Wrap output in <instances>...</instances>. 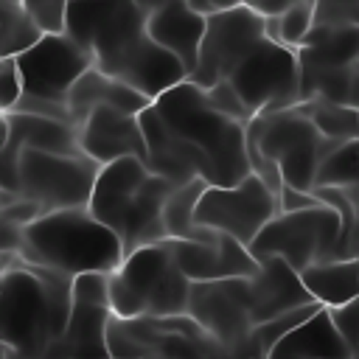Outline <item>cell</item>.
I'll use <instances>...</instances> for the list:
<instances>
[{
  "label": "cell",
  "mask_w": 359,
  "mask_h": 359,
  "mask_svg": "<svg viewBox=\"0 0 359 359\" xmlns=\"http://www.w3.org/2000/svg\"><path fill=\"white\" fill-rule=\"evenodd\" d=\"M6 280L0 289L3 342L25 359H45L50 342L65 331L73 309V278L20 255H6Z\"/></svg>",
  "instance_id": "obj_1"
},
{
  "label": "cell",
  "mask_w": 359,
  "mask_h": 359,
  "mask_svg": "<svg viewBox=\"0 0 359 359\" xmlns=\"http://www.w3.org/2000/svg\"><path fill=\"white\" fill-rule=\"evenodd\" d=\"M28 264H39L65 275L112 272L123 261V244L115 230L101 224L87 205L48 210L22 227L17 252Z\"/></svg>",
  "instance_id": "obj_2"
},
{
  "label": "cell",
  "mask_w": 359,
  "mask_h": 359,
  "mask_svg": "<svg viewBox=\"0 0 359 359\" xmlns=\"http://www.w3.org/2000/svg\"><path fill=\"white\" fill-rule=\"evenodd\" d=\"M160 118L208 163V185H236L250 174L247 126L219 112L202 87L182 81L151 101Z\"/></svg>",
  "instance_id": "obj_3"
},
{
  "label": "cell",
  "mask_w": 359,
  "mask_h": 359,
  "mask_svg": "<svg viewBox=\"0 0 359 359\" xmlns=\"http://www.w3.org/2000/svg\"><path fill=\"white\" fill-rule=\"evenodd\" d=\"M191 278L180 269L171 244H146L123 255L109 272V309L118 317L188 314Z\"/></svg>",
  "instance_id": "obj_4"
},
{
  "label": "cell",
  "mask_w": 359,
  "mask_h": 359,
  "mask_svg": "<svg viewBox=\"0 0 359 359\" xmlns=\"http://www.w3.org/2000/svg\"><path fill=\"white\" fill-rule=\"evenodd\" d=\"M247 140L258 146L269 160L278 163L283 185H292L300 191L314 188L317 163L334 146V140L317 132V126L309 121L300 104L278 112L255 115L247 123Z\"/></svg>",
  "instance_id": "obj_5"
},
{
  "label": "cell",
  "mask_w": 359,
  "mask_h": 359,
  "mask_svg": "<svg viewBox=\"0 0 359 359\" xmlns=\"http://www.w3.org/2000/svg\"><path fill=\"white\" fill-rule=\"evenodd\" d=\"M342 244V219L331 205H317L306 210L278 213L247 247L255 261L283 258L292 269H306L311 264L337 261Z\"/></svg>",
  "instance_id": "obj_6"
},
{
  "label": "cell",
  "mask_w": 359,
  "mask_h": 359,
  "mask_svg": "<svg viewBox=\"0 0 359 359\" xmlns=\"http://www.w3.org/2000/svg\"><path fill=\"white\" fill-rule=\"evenodd\" d=\"M98 171L101 165L84 151L53 154L39 149H20L14 160L11 191H17L22 199L36 202L45 213L62 208H81L90 202Z\"/></svg>",
  "instance_id": "obj_7"
},
{
  "label": "cell",
  "mask_w": 359,
  "mask_h": 359,
  "mask_svg": "<svg viewBox=\"0 0 359 359\" xmlns=\"http://www.w3.org/2000/svg\"><path fill=\"white\" fill-rule=\"evenodd\" d=\"M149 14L137 0H70L65 34L79 42L93 67L107 73L140 36H146Z\"/></svg>",
  "instance_id": "obj_8"
},
{
  "label": "cell",
  "mask_w": 359,
  "mask_h": 359,
  "mask_svg": "<svg viewBox=\"0 0 359 359\" xmlns=\"http://www.w3.org/2000/svg\"><path fill=\"white\" fill-rule=\"evenodd\" d=\"M252 115L300 104L297 50L264 36L227 76Z\"/></svg>",
  "instance_id": "obj_9"
},
{
  "label": "cell",
  "mask_w": 359,
  "mask_h": 359,
  "mask_svg": "<svg viewBox=\"0 0 359 359\" xmlns=\"http://www.w3.org/2000/svg\"><path fill=\"white\" fill-rule=\"evenodd\" d=\"M280 213L278 194L252 171L236 185H208L196 205V224H208L219 233L233 236L244 247Z\"/></svg>",
  "instance_id": "obj_10"
},
{
  "label": "cell",
  "mask_w": 359,
  "mask_h": 359,
  "mask_svg": "<svg viewBox=\"0 0 359 359\" xmlns=\"http://www.w3.org/2000/svg\"><path fill=\"white\" fill-rule=\"evenodd\" d=\"M264 36H266V17L247 3L208 17L205 36L199 45V59L188 81H194L202 90H210L216 81L227 79L233 67Z\"/></svg>",
  "instance_id": "obj_11"
},
{
  "label": "cell",
  "mask_w": 359,
  "mask_h": 359,
  "mask_svg": "<svg viewBox=\"0 0 359 359\" xmlns=\"http://www.w3.org/2000/svg\"><path fill=\"white\" fill-rule=\"evenodd\" d=\"M188 314L233 356L244 359L252 331L250 278L194 280L188 297Z\"/></svg>",
  "instance_id": "obj_12"
},
{
  "label": "cell",
  "mask_w": 359,
  "mask_h": 359,
  "mask_svg": "<svg viewBox=\"0 0 359 359\" xmlns=\"http://www.w3.org/2000/svg\"><path fill=\"white\" fill-rule=\"evenodd\" d=\"M14 65L20 70L25 95L67 104L73 84L84 70L93 67V59L79 42H73L62 31V34H45L36 45L14 56Z\"/></svg>",
  "instance_id": "obj_13"
},
{
  "label": "cell",
  "mask_w": 359,
  "mask_h": 359,
  "mask_svg": "<svg viewBox=\"0 0 359 359\" xmlns=\"http://www.w3.org/2000/svg\"><path fill=\"white\" fill-rule=\"evenodd\" d=\"M79 146L98 165L121 157H140L146 163V137L140 129V115L123 112L118 107L101 104L87 112L79 123Z\"/></svg>",
  "instance_id": "obj_14"
},
{
  "label": "cell",
  "mask_w": 359,
  "mask_h": 359,
  "mask_svg": "<svg viewBox=\"0 0 359 359\" xmlns=\"http://www.w3.org/2000/svg\"><path fill=\"white\" fill-rule=\"evenodd\" d=\"M20 149H39L53 154H79V126L70 121L34 115V112H6V135H3V182L11 188L14 160Z\"/></svg>",
  "instance_id": "obj_15"
},
{
  "label": "cell",
  "mask_w": 359,
  "mask_h": 359,
  "mask_svg": "<svg viewBox=\"0 0 359 359\" xmlns=\"http://www.w3.org/2000/svg\"><path fill=\"white\" fill-rule=\"evenodd\" d=\"M180 269L191 280H224V278H252L258 261L252 252L227 233H216L210 241L168 238Z\"/></svg>",
  "instance_id": "obj_16"
},
{
  "label": "cell",
  "mask_w": 359,
  "mask_h": 359,
  "mask_svg": "<svg viewBox=\"0 0 359 359\" xmlns=\"http://www.w3.org/2000/svg\"><path fill=\"white\" fill-rule=\"evenodd\" d=\"M140 129L146 137V165L151 174H160V177L171 180L174 185H182L191 180L208 182L205 157L160 118L154 104H149L140 112Z\"/></svg>",
  "instance_id": "obj_17"
},
{
  "label": "cell",
  "mask_w": 359,
  "mask_h": 359,
  "mask_svg": "<svg viewBox=\"0 0 359 359\" xmlns=\"http://www.w3.org/2000/svg\"><path fill=\"white\" fill-rule=\"evenodd\" d=\"M107 76H115L121 79L123 84L135 87L137 93H143L149 101L160 98L165 90L188 81V70L185 65L171 53L165 50L163 45H157L149 31L146 36H140L109 70Z\"/></svg>",
  "instance_id": "obj_18"
},
{
  "label": "cell",
  "mask_w": 359,
  "mask_h": 359,
  "mask_svg": "<svg viewBox=\"0 0 359 359\" xmlns=\"http://www.w3.org/2000/svg\"><path fill=\"white\" fill-rule=\"evenodd\" d=\"M174 191V182L160 177V174H149L143 180V185L129 196L115 233L123 244V255L146 247V244H160L168 241L165 224H163V205L168 199V194Z\"/></svg>",
  "instance_id": "obj_19"
},
{
  "label": "cell",
  "mask_w": 359,
  "mask_h": 359,
  "mask_svg": "<svg viewBox=\"0 0 359 359\" xmlns=\"http://www.w3.org/2000/svg\"><path fill=\"white\" fill-rule=\"evenodd\" d=\"M311 292L303 286L300 272L292 269L283 258H264L258 261V272L250 278V309L252 323L272 320L283 311L311 303Z\"/></svg>",
  "instance_id": "obj_20"
},
{
  "label": "cell",
  "mask_w": 359,
  "mask_h": 359,
  "mask_svg": "<svg viewBox=\"0 0 359 359\" xmlns=\"http://www.w3.org/2000/svg\"><path fill=\"white\" fill-rule=\"evenodd\" d=\"M205 25H208V17L194 11L188 6V0H177V3H168L163 8H154L149 14V20H146L149 36L157 45H163L165 50H171L185 65L188 76L196 67L199 45H202V36H205Z\"/></svg>",
  "instance_id": "obj_21"
},
{
  "label": "cell",
  "mask_w": 359,
  "mask_h": 359,
  "mask_svg": "<svg viewBox=\"0 0 359 359\" xmlns=\"http://www.w3.org/2000/svg\"><path fill=\"white\" fill-rule=\"evenodd\" d=\"M112 309L73 303L65 331L50 342L45 359H112L107 345V325Z\"/></svg>",
  "instance_id": "obj_22"
},
{
  "label": "cell",
  "mask_w": 359,
  "mask_h": 359,
  "mask_svg": "<svg viewBox=\"0 0 359 359\" xmlns=\"http://www.w3.org/2000/svg\"><path fill=\"white\" fill-rule=\"evenodd\" d=\"M149 165L140 160V157H121V160H112L107 165H101L98 177H95V185H93V194H90V213L107 224L109 230H115L118 219H121V210L126 208L129 196L143 185V180L149 177Z\"/></svg>",
  "instance_id": "obj_23"
},
{
  "label": "cell",
  "mask_w": 359,
  "mask_h": 359,
  "mask_svg": "<svg viewBox=\"0 0 359 359\" xmlns=\"http://www.w3.org/2000/svg\"><path fill=\"white\" fill-rule=\"evenodd\" d=\"M101 104H109V107H118L123 112L140 115L151 101L143 93H137L135 87L123 84L121 79L107 76L98 67H90V70H84L79 76V81L73 84V90L67 95V109L73 115V123L79 126L87 118V112L101 107Z\"/></svg>",
  "instance_id": "obj_24"
},
{
  "label": "cell",
  "mask_w": 359,
  "mask_h": 359,
  "mask_svg": "<svg viewBox=\"0 0 359 359\" xmlns=\"http://www.w3.org/2000/svg\"><path fill=\"white\" fill-rule=\"evenodd\" d=\"M272 353L297 356V359H351V348L342 339V334L337 331L331 311L325 306L320 311H314L306 323H300L294 331H289L272 348Z\"/></svg>",
  "instance_id": "obj_25"
},
{
  "label": "cell",
  "mask_w": 359,
  "mask_h": 359,
  "mask_svg": "<svg viewBox=\"0 0 359 359\" xmlns=\"http://www.w3.org/2000/svg\"><path fill=\"white\" fill-rule=\"evenodd\" d=\"M303 286L325 309L345 306L359 294V258H337L300 269Z\"/></svg>",
  "instance_id": "obj_26"
},
{
  "label": "cell",
  "mask_w": 359,
  "mask_h": 359,
  "mask_svg": "<svg viewBox=\"0 0 359 359\" xmlns=\"http://www.w3.org/2000/svg\"><path fill=\"white\" fill-rule=\"evenodd\" d=\"M205 188H208L205 180H191V182L174 185V191L168 194V199L163 205V224H165L168 238H185V241L216 238L219 230H213L208 224H196V219H194L199 196L205 194Z\"/></svg>",
  "instance_id": "obj_27"
},
{
  "label": "cell",
  "mask_w": 359,
  "mask_h": 359,
  "mask_svg": "<svg viewBox=\"0 0 359 359\" xmlns=\"http://www.w3.org/2000/svg\"><path fill=\"white\" fill-rule=\"evenodd\" d=\"M323 303L311 300L306 306H297L292 311H283L272 320H264V323H255L252 331H250V339H247V351H244V359H264L266 353H272V348L289 334L294 331L300 323H306L314 311H320Z\"/></svg>",
  "instance_id": "obj_28"
},
{
  "label": "cell",
  "mask_w": 359,
  "mask_h": 359,
  "mask_svg": "<svg viewBox=\"0 0 359 359\" xmlns=\"http://www.w3.org/2000/svg\"><path fill=\"white\" fill-rule=\"evenodd\" d=\"M45 36V31L36 25V20L20 6L17 0H3L0 6V50L3 59H14L31 45H36Z\"/></svg>",
  "instance_id": "obj_29"
},
{
  "label": "cell",
  "mask_w": 359,
  "mask_h": 359,
  "mask_svg": "<svg viewBox=\"0 0 359 359\" xmlns=\"http://www.w3.org/2000/svg\"><path fill=\"white\" fill-rule=\"evenodd\" d=\"M351 188L359 185V137L356 140H334V146L323 154L314 174V188ZM311 188V191H314Z\"/></svg>",
  "instance_id": "obj_30"
},
{
  "label": "cell",
  "mask_w": 359,
  "mask_h": 359,
  "mask_svg": "<svg viewBox=\"0 0 359 359\" xmlns=\"http://www.w3.org/2000/svg\"><path fill=\"white\" fill-rule=\"evenodd\" d=\"M300 109L317 126V132L328 140H356L359 137V109L331 104V101H300Z\"/></svg>",
  "instance_id": "obj_31"
},
{
  "label": "cell",
  "mask_w": 359,
  "mask_h": 359,
  "mask_svg": "<svg viewBox=\"0 0 359 359\" xmlns=\"http://www.w3.org/2000/svg\"><path fill=\"white\" fill-rule=\"evenodd\" d=\"M311 25H314V3L311 0H297V3L286 6L280 14L266 17V36L297 50L306 42Z\"/></svg>",
  "instance_id": "obj_32"
},
{
  "label": "cell",
  "mask_w": 359,
  "mask_h": 359,
  "mask_svg": "<svg viewBox=\"0 0 359 359\" xmlns=\"http://www.w3.org/2000/svg\"><path fill=\"white\" fill-rule=\"evenodd\" d=\"M70 292H73V303H90V306H107L109 309V272L73 275Z\"/></svg>",
  "instance_id": "obj_33"
},
{
  "label": "cell",
  "mask_w": 359,
  "mask_h": 359,
  "mask_svg": "<svg viewBox=\"0 0 359 359\" xmlns=\"http://www.w3.org/2000/svg\"><path fill=\"white\" fill-rule=\"evenodd\" d=\"M205 95H208V101L219 109V112H224L227 118H233V121H238V123H250L255 115L247 109V104L241 101V95L236 93V87L227 81V79H222V81H216L210 90H205Z\"/></svg>",
  "instance_id": "obj_34"
},
{
  "label": "cell",
  "mask_w": 359,
  "mask_h": 359,
  "mask_svg": "<svg viewBox=\"0 0 359 359\" xmlns=\"http://www.w3.org/2000/svg\"><path fill=\"white\" fill-rule=\"evenodd\" d=\"M25 6V11L36 20V25L45 34H62L65 31V17H67V3L70 0H17Z\"/></svg>",
  "instance_id": "obj_35"
},
{
  "label": "cell",
  "mask_w": 359,
  "mask_h": 359,
  "mask_svg": "<svg viewBox=\"0 0 359 359\" xmlns=\"http://www.w3.org/2000/svg\"><path fill=\"white\" fill-rule=\"evenodd\" d=\"M22 95V81L14 59H0V109L8 112Z\"/></svg>",
  "instance_id": "obj_36"
},
{
  "label": "cell",
  "mask_w": 359,
  "mask_h": 359,
  "mask_svg": "<svg viewBox=\"0 0 359 359\" xmlns=\"http://www.w3.org/2000/svg\"><path fill=\"white\" fill-rule=\"evenodd\" d=\"M331 311V320L337 325V331L342 334V339L348 342V348H359V314H356V303H345V306H337V309H328Z\"/></svg>",
  "instance_id": "obj_37"
},
{
  "label": "cell",
  "mask_w": 359,
  "mask_h": 359,
  "mask_svg": "<svg viewBox=\"0 0 359 359\" xmlns=\"http://www.w3.org/2000/svg\"><path fill=\"white\" fill-rule=\"evenodd\" d=\"M45 210L36 205V202H31V199H17V202H11L8 208H3L0 210V222H8V224H17V227H25V224H31L34 219H39Z\"/></svg>",
  "instance_id": "obj_38"
},
{
  "label": "cell",
  "mask_w": 359,
  "mask_h": 359,
  "mask_svg": "<svg viewBox=\"0 0 359 359\" xmlns=\"http://www.w3.org/2000/svg\"><path fill=\"white\" fill-rule=\"evenodd\" d=\"M278 202H280V210H283V213L306 210V208H317V205H323V199L314 196L311 191H300V188H292V185H283V188H280Z\"/></svg>",
  "instance_id": "obj_39"
},
{
  "label": "cell",
  "mask_w": 359,
  "mask_h": 359,
  "mask_svg": "<svg viewBox=\"0 0 359 359\" xmlns=\"http://www.w3.org/2000/svg\"><path fill=\"white\" fill-rule=\"evenodd\" d=\"M244 0H188V6L194 11H199L202 17H213V14H222V11H230L236 6H241Z\"/></svg>",
  "instance_id": "obj_40"
},
{
  "label": "cell",
  "mask_w": 359,
  "mask_h": 359,
  "mask_svg": "<svg viewBox=\"0 0 359 359\" xmlns=\"http://www.w3.org/2000/svg\"><path fill=\"white\" fill-rule=\"evenodd\" d=\"M247 6H252L255 11H261L264 17H269V14H280L286 6H292V3H297V0H244ZM311 3H317V0H311Z\"/></svg>",
  "instance_id": "obj_41"
},
{
  "label": "cell",
  "mask_w": 359,
  "mask_h": 359,
  "mask_svg": "<svg viewBox=\"0 0 359 359\" xmlns=\"http://www.w3.org/2000/svg\"><path fill=\"white\" fill-rule=\"evenodd\" d=\"M140 6H143V11L146 14H151L154 8H163V6H168V3H177V0H137Z\"/></svg>",
  "instance_id": "obj_42"
},
{
  "label": "cell",
  "mask_w": 359,
  "mask_h": 359,
  "mask_svg": "<svg viewBox=\"0 0 359 359\" xmlns=\"http://www.w3.org/2000/svg\"><path fill=\"white\" fill-rule=\"evenodd\" d=\"M188 359H241V356H233L227 351H213V353H202V356H188Z\"/></svg>",
  "instance_id": "obj_43"
},
{
  "label": "cell",
  "mask_w": 359,
  "mask_h": 359,
  "mask_svg": "<svg viewBox=\"0 0 359 359\" xmlns=\"http://www.w3.org/2000/svg\"><path fill=\"white\" fill-rule=\"evenodd\" d=\"M0 359H25V356H22L17 348H11V345L3 342V348H0Z\"/></svg>",
  "instance_id": "obj_44"
},
{
  "label": "cell",
  "mask_w": 359,
  "mask_h": 359,
  "mask_svg": "<svg viewBox=\"0 0 359 359\" xmlns=\"http://www.w3.org/2000/svg\"><path fill=\"white\" fill-rule=\"evenodd\" d=\"M6 269H8V264H6V258H0V289H3V280H6Z\"/></svg>",
  "instance_id": "obj_45"
},
{
  "label": "cell",
  "mask_w": 359,
  "mask_h": 359,
  "mask_svg": "<svg viewBox=\"0 0 359 359\" xmlns=\"http://www.w3.org/2000/svg\"><path fill=\"white\" fill-rule=\"evenodd\" d=\"M3 135H6V112L0 109V137H3Z\"/></svg>",
  "instance_id": "obj_46"
},
{
  "label": "cell",
  "mask_w": 359,
  "mask_h": 359,
  "mask_svg": "<svg viewBox=\"0 0 359 359\" xmlns=\"http://www.w3.org/2000/svg\"><path fill=\"white\" fill-rule=\"evenodd\" d=\"M264 359H297V356H283V353H269V356H264Z\"/></svg>",
  "instance_id": "obj_47"
},
{
  "label": "cell",
  "mask_w": 359,
  "mask_h": 359,
  "mask_svg": "<svg viewBox=\"0 0 359 359\" xmlns=\"http://www.w3.org/2000/svg\"><path fill=\"white\" fill-rule=\"evenodd\" d=\"M0 182H3V137H0Z\"/></svg>",
  "instance_id": "obj_48"
},
{
  "label": "cell",
  "mask_w": 359,
  "mask_h": 359,
  "mask_svg": "<svg viewBox=\"0 0 359 359\" xmlns=\"http://www.w3.org/2000/svg\"><path fill=\"white\" fill-rule=\"evenodd\" d=\"M353 236H356V250H359V208H356V233Z\"/></svg>",
  "instance_id": "obj_49"
},
{
  "label": "cell",
  "mask_w": 359,
  "mask_h": 359,
  "mask_svg": "<svg viewBox=\"0 0 359 359\" xmlns=\"http://www.w3.org/2000/svg\"><path fill=\"white\" fill-rule=\"evenodd\" d=\"M351 359H359V348H353V351H351Z\"/></svg>",
  "instance_id": "obj_50"
},
{
  "label": "cell",
  "mask_w": 359,
  "mask_h": 359,
  "mask_svg": "<svg viewBox=\"0 0 359 359\" xmlns=\"http://www.w3.org/2000/svg\"><path fill=\"white\" fill-rule=\"evenodd\" d=\"M0 348H3V325H0Z\"/></svg>",
  "instance_id": "obj_51"
},
{
  "label": "cell",
  "mask_w": 359,
  "mask_h": 359,
  "mask_svg": "<svg viewBox=\"0 0 359 359\" xmlns=\"http://www.w3.org/2000/svg\"><path fill=\"white\" fill-rule=\"evenodd\" d=\"M353 303H356V314H359V294H356V300H353Z\"/></svg>",
  "instance_id": "obj_52"
},
{
  "label": "cell",
  "mask_w": 359,
  "mask_h": 359,
  "mask_svg": "<svg viewBox=\"0 0 359 359\" xmlns=\"http://www.w3.org/2000/svg\"><path fill=\"white\" fill-rule=\"evenodd\" d=\"M0 59H3V50H0Z\"/></svg>",
  "instance_id": "obj_53"
},
{
  "label": "cell",
  "mask_w": 359,
  "mask_h": 359,
  "mask_svg": "<svg viewBox=\"0 0 359 359\" xmlns=\"http://www.w3.org/2000/svg\"><path fill=\"white\" fill-rule=\"evenodd\" d=\"M0 6H3V0H0Z\"/></svg>",
  "instance_id": "obj_54"
}]
</instances>
